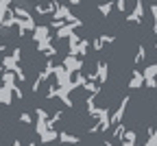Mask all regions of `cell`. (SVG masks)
Instances as JSON below:
<instances>
[{"instance_id":"277c9868","label":"cell","mask_w":157,"mask_h":146,"mask_svg":"<svg viewBox=\"0 0 157 146\" xmlns=\"http://www.w3.org/2000/svg\"><path fill=\"white\" fill-rule=\"evenodd\" d=\"M142 74H144V79H157V61H155V63L144 66L142 68Z\"/></svg>"},{"instance_id":"ba28073f","label":"cell","mask_w":157,"mask_h":146,"mask_svg":"<svg viewBox=\"0 0 157 146\" xmlns=\"http://www.w3.org/2000/svg\"><path fill=\"white\" fill-rule=\"evenodd\" d=\"M153 46H155V50H157V39H155V44H153Z\"/></svg>"},{"instance_id":"6da1fadb","label":"cell","mask_w":157,"mask_h":146,"mask_svg":"<svg viewBox=\"0 0 157 146\" xmlns=\"http://www.w3.org/2000/svg\"><path fill=\"white\" fill-rule=\"evenodd\" d=\"M127 87H129V92H142L144 90V74H142L140 68L131 70V79L127 83Z\"/></svg>"},{"instance_id":"8992f818","label":"cell","mask_w":157,"mask_h":146,"mask_svg":"<svg viewBox=\"0 0 157 146\" xmlns=\"http://www.w3.org/2000/svg\"><path fill=\"white\" fill-rule=\"evenodd\" d=\"M116 9L127 15L129 13V0H116Z\"/></svg>"},{"instance_id":"5b68a950","label":"cell","mask_w":157,"mask_h":146,"mask_svg":"<svg viewBox=\"0 0 157 146\" xmlns=\"http://www.w3.org/2000/svg\"><path fill=\"white\" fill-rule=\"evenodd\" d=\"M120 142H135V144H137V133H135V129H127Z\"/></svg>"},{"instance_id":"3957f363","label":"cell","mask_w":157,"mask_h":146,"mask_svg":"<svg viewBox=\"0 0 157 146\" xmlns=\"http://www.w3.org/2000/svg\"><path fill=\"white\" fill-rule=\"evenodd\" d=\"M98 85H105L107 83V76H109V66L107 61H98Z\"/></svg>"},{"instance_id":"7a4b0ae2","label":"cell","mask_w":157,"mask_h":146,"mask_svg":"<svg viewBox=\"0 0 157 146\" xmlns=\"http://www.w3.org/2000/svg\"><path fill=\"white\" fill-rule=\"evenodd\" d=\"M144 61H146V46L137 44V50H135V57H133V68H140Z\"/></svg>"},{"instance_id":"52a82bcc","label":"cell","mask_w":157,"mask_h":146,"mask_svg":"<svg viewBox=\"0 0 157 146\" xmlns=\"http://www.w3.org/2000/svg\"><path fill=\"white\" fill-rule=\"evenodd\" d=\"M111 9H113V2H109V0H107L105 5H101V7H98V11H101L103 15H109V13H111Z\"/></svg>"}]
</instances>
